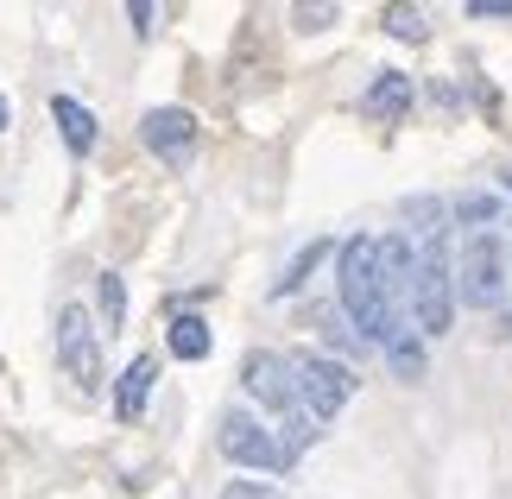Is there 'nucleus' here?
Segmentation results:
<instances>
[{"instance_id": "f257e3e1", "label": "nucleus", "mask_w": 512, "mask_h": 499, "mask_svg": "<svg viewBox=\"0 0 512 499\" xmlns=\"http://www.w3.org/2000/svg\"><path fill=\"white\" fill-rule=\"evenodd\" d=\"M342 316L354 323V335L361 342H392V335L405 329V316L386 304L380 291V241H367V234H354V241H342Z\"/></svg>"}, {"instance_id": "f03ea898", "label": "nucleus", "mask_w": 512, "mask_h": 499, "mask_svg": "<svg viewBox=\"0 0 512 499\" xmlns=\"http://www.w3.org/2000/svg\"><path fill=\"white\" fill-rule=\"evenodd\" d=\"M411 316H418L424 335H449V323H456V259H449V234H424L418 241Z\"/></svg>"}, {"instance_id": "7ed1b4c3", "label": "nucleus", "mask_w": 512, "mask_h": 499, "mask_svg": "<svg viewBox=\"0 0 512 499\" xmlns=\"http://www.w3.org/2000/svg\"><path fill=\"white\" fill-rule=\"evenodd\" d=\"M506 241L500 234H468L462 241V259H456V297L468 310H494L500 297H506Z\"/></svg>"}, {"instance_id": "20e7f679", "label": "nucleus", "mask_w": 512, "mask_h": 499, "mask_svg": "<svg viewBox=\"0 0 512 499\" xmlns=\"http://www.w3.org/2000/svg\"><path fill=\"white\" fill-rule=\"evenodd\" d=\"M291 361V379H298V405L317 417H336L348 398H354V373L348 361H329V354H285Z\"/></svg>"}, {"instance_id": "39448f33", "label": "nucleus", "mask_w": 512, "mask_h": 499, "mask_svg": "<svg viewBox=\"0 0 512 499\" xmlns=\"http://www.w3.org/2000/svg\"><path fill=\"white\" fill-rule=\"evenodd\" d=\"M215 443H222L228 462H241V468H266V474H279V468L298 462V455H291V449H285V443H279V436H272L253 411H228V417H222V436H215Z\"/></svg>"}, {"instance_id": "423d86ee", "label": "nucleus", "mask_w": 512, "mask_h": 499, "mask_svg": "<svg viewBox=\"0 0 512 499\" xmlns=\"http://www.w3.org/2000/svg\"><path fill=\"white\" fill-rule=\"evenodd\" d=\"M57 361H64V373H70L83 392L102 386V329L89 323L83 304H70L64 316H57Z\"/></svg>"}, {"instance_id": "0eeeda50", "label": "nucleus", "mask_w": 512, "mask_h": 499, "mask_svg": "<svg viewBox=\"0 0 512 499\" xmlns=\"http://www.w3.org/2000/svg\"><path fill=\"white\" fill-rule=\"evenodd\" d=\"M241 386H247V398H260L266 411H279V424L304 411V405H298V379H291V361H285V354L253 348L247 361H241Z\"/></svg>"}, {"instance_id": "6e6552de", "label": "nucleus", "mask_w": 512, "mask_h": 499, "mask_svg": "<svg viewBox=\"0 0 512 499\" xmlns=\"http://www.w3.org/2000/svg\"><path fill=\"white\" fill-rule=\"evenodd\" d=\"M140 139L165 158V165H184L190 146H196V114L190 108H152L140 121Z\"/></svg>"}, {"instance_id": "1a4fd4ad", "label": "nucleus", "mask_w": 512, "mask_h": 499, "mask_svg": "<svg viewBox=\"0 0 512 499\" xmlns=\"http://www.w3.org/2000/svg\"><path fill=\"white\" fill-rule=\"evenodd\" d=\"M411 278H418V247H411V234H386L380 241V291L392 310H411Z\"/></svg>"}, {"instance_id": "9d476101", "label": "nucleus", "mask_w": 512, "mask_h": 499, "mask_svg": "<svg viewBox=\"0 0 512 499\" xmlns=\"http://www.w3.org/2000/svg\"><path fill=\"white\" fill-rule=\"evenodd\" d=\"M152 379H159V361H152V354H140V361L121 373V386H114V417H121V424H140V417H146Z\"/></svg>"}, {"instance_id": "9b49d317", "label": "nucleus", "mask_w": 512, "mask_h": 499, "mask_svg": "<svg viewBox=\"0 0 512 499\" xmlns=\"http://www.w3.org/2000/svg\"><path fill=\"white\" fill-rule=\"evenodd\" d=\"M361 108L373 114V121H405V114H411V76L405 70H380L373 89L361 95Z\"/></svg>"}, {"instance_id": "f8f14e48", "label": "nucleus", "mask_w": 512, "mask_h": 499, "mask_svg": "<svg viewBox=\"0 0 512 499\" xmlns=\"http://www.w3.org/2000/svg\"><path fill=\"white\" fill-rule=\"evenodd\" d=\"M51 121H57V133H64L70 152H95V114L76 102V95H57V102H51Z\"/></svg>"}, {"instance_id": "ddd939ff", "label": "nucleus", "mask_w": 512, "mask_h": 499, "mask_svg": "<svg viewBox=\"0 0 512 499\" xmlns=\"http://www.w3.org/2000/svg\"><path fill=\"white\" fill-rule=\"evenodd\" d=\"M165 342H171L177 361H209V323H203V316H171Z\"/></svg>"}, {"instance_id": "4468645a", "label": "nucleus", "mask_w": 512, "mask_h": 499, "mask_svg": "<svg viewBox=\"0 0 512 499\" xmlns=\"http://www.w3.org/2000/svg\"><path fill=\"white\" fill-rule=\"evenodd\" d=\"M386 361H392V373H399V379H424V348H418V335H411V323L386 342Z\"/></svg>"}, {"instance_id": "2eb2a0df", "label": "nucleus", "mask_w": 512, "mask_h": 499, "mask_svg": "<svg viewBox=\"0 0 512 499\" xmlns=\"http://www.w3.org/2000/svg\"><path fill=\"white\" fill-rule=\"evenodd\" d=\"M386 32L405 38V45H424V38H430V19L418 7H386Z\"/></svg>"}, {"instance_id": "dca6fc26", "label": "nucleus", "mask_w": 512, "mask_h": 499, "mask_svg": "<svg viewBox=\"0 0 512 499\" xmlns=\"http://www.w3.org/2000/svg\"><path fill=\"white\" fill-rule=\"evenodd\" d=\"M329 253V241H310L298 259H291V266H285V278H279V285H272V297H291V291H298L304 285V278H310V266H317V259Z\"/></svg>"}, {"instance_id": "f3484780", "label": "nucleus", "mask_w": 512, "mask_h": 499, "mask_svg": "<svg viewBox=\"0 0 512 499\" xmlns=\"http://www.w3.org/2000/svg\"><path fill=\"white\" fill-rule=\"evenodd\" d=\"M102 316H108V329L127 323V285H121V272H102Z\"/></svg>"}, {"instance_id": "a211bd4d", "label": "nucleus", "mask_w": 512, "mask_h": 499, "mask_svg": "<svg viewBox=\"0 0 512 499\" xmlns=\"http://www.w3.org/2000/svg\"><path fill=\"white\" fill-rule=\"evenodd\" d=\"M494 215H500L494 196H462L456 203V222H494Z\"/></svg>"}, {"instance_id": "6ab92c4d", "label": "nucleus", "mask_w": 512, "mask_h": 499, "mask_svg": "<svg viewBox=\"0 0 512 499\" xmlns=\"http://www.w3.org/2000/svg\"><path fill=\"white\" fill-rule=\"evenodd\" d=\"M317 329H323V335H329V342H336L342 354H354V348H361V335H354V329H342V323H336V310H323V316H317Z\"/></svg>"}, {"instance_id": "aec40b11", "label": "nucleus", "mask_w": 512, "mask_h": 499, "mask_svg": "<svg viewBox=\"0 0 512 499\" xmlns=\"http://www.w3.org/2000/svg\"><path fill=\"white\" fill-rule=\"evenodd\" d=\"M222 499H285V493H272L266 481H228V487H222Z\"/></svg>"}, {"instance_id": "412c9836", "label": "nucleus", "mask_w": 512, "mask_h": 499, "mask_svg": "<svg viewBox=\"0 0 512 499\" xmlns=\"http://www.w3.org/2000/svg\"><path fill=\"white\" fill-rule=\"evenodd\" d=\"M468 19H512V0H468Z\"/></svg>"}, {"instance_id": "4be33fe9", "label": "nucleus", "mask_w": 512, "mask_h": 499, "mask_svg": "<svg viewBox=\"0 0 512 499\" xmlns=\"http://www.w3.org/2000/svg\"><path fill=\"white\" fill-rule=\"evenodd\" d=\"M329 19H336V7H298V26H304V32H323Z\"/></svg>"}, {"instance_id": "5701e85b", "label": "nucleus", "mask_w": 512, "mask_h": 499, "mask_svg": "<svg viewBox=\"0 0 512 499\" xmlns=\"http://www.w3.org/2000/svg\"><path fill=\"white\" fill-rule=\"evenodd\" d=\"M127 19H133V32H140V38H152V19H159V13L140 0V7H127Z\"/></svg>"}, {"instance_id": "b1692460", "label": "nucleus", "mask_w": 512, "mask_h": 499, "mask_svg": "<svg viewBox=\"0 0 512 499\" xmlns=\"http://www.w3.org/2000/svg\"><path fill=\"white\" fill-rule=\"evenodd\" d=\"M13 121V108H7V95H0V127H7Z\"/></svg>"}, {"instance_id": "393cba45", "label": "nucleus", "mask_w": 512, "mask_h": 499, "mask_svg": "<svg viewBox=\"0 0 512 499\" xmlns=\"http://www.w3.org/2000/svg\"><path fill=\"white\" fill-rule=\"evenodd\" d=\"M506 335H512V310H506Z\"/></svg>"}]
</instances>
